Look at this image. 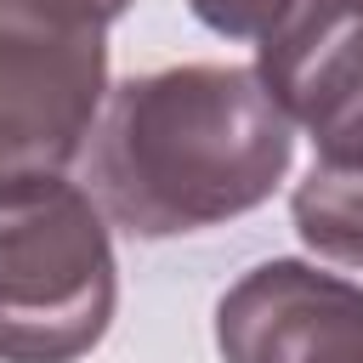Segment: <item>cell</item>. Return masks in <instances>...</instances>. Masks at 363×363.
<instances>
[{"instance_id":"6da1fadb","label":"cell","mask_w":363,"mask_h":363,"mask_svg":"<svg viewBox=\"0 0 363 363\" xmlns=\"http://www.w3.org/2000/svg\"><path fill=\"white\" fill-rule=\"evenodd\" d=\"M295 125L255 68L182 62L108 91L91 130V193L130 238L233 221L289 176Z\"/></svg>"},{"instance_id":"7a4b0ae2","label":"cell","mask_w":363,"mask_h":363,"mask_svg":"<svg viewBox=\"0 0 363 363\" xmlns=\"http://www.w3.org/2000/svg\"><path fill=\"white\" fill-rule=\"evenodd\" d=\"M102 204L68 176L0 187V363H79L113 323Z\"/></svg>"},{"instance_id":"3957f363","label":"cell","mask_w":363,"mask_h":363,"mask_svg":"<svg viewBox=\"0 0 363 363\" xmlns=\"http://www.w3.org/2000/svg\"><path fill=\"white\" fill-rule=\"evenodd\" d=\"M108 23L85 0H0V187L62 176L108 108Z\"/></svg>"},{"instance_id":"277c9868","label":"cell","mask_w":363,"mask_h":363,"mask_svg":"<svg viewBox=\"0 0 363 363\" xmlns=\"http://www.w3.org/2000/svg\"><path fill=\"white\" fill-rule=\"evenodd\" d=\"M255 74L329 164H363V0H289Z\"/></svg>"},{"instance_id":"5b68a950","label":"cell","mask_w":363,"mask_h":363,"mask_svg":"<svg viewBox=\"0 0 363 363\" xmlns=\"http://www.w3.org/2000/svg\"><path fill=\"white\" fill-rule=\"evenodd\" d=\"M216 352L221 363H363V284L272 255L216 301Z\"/></svg>"},{"instance_id":"8992f818","label":"cell","mask_w":363,"mask_h":363,"mask_svg":"<svg viewBox=\"0 0 363 363\" xmlns=\"http://www.w3.org/2000/svg\"><path fill=\"white\" fill-rule=\"evenodd\" d=\"M295 233L312 255L363 267V164H329L318 159L295 193H289Z\"/></svg>"},{"instance_id":"52a82bcc","label":"cell","mask_w":363,"mask_h":363,"mask_svg":"<svg viewBox=\"0 0 363 363\" xmlns=\"http://www.w3.org/2000/svg\"><path fill=\"white\" fill-rule=\"evenodd\" d=\"M284 6L289 0H187V11L210 34H227V40H261L284 17Z\"/></svg>"},{"instance_id":"ba28073f","label":"cell","mask_w":363,"mask_h":363,"mask_svg":"<svg viewBox=\"0 0 363 363\" xmlns=\"http://www.w3.org/2000/svg\"><path fill=\"white\" fill-rule=\"evenodd\" d=\"M85 6H91V11L102 17V23H113V17H125V11L136 6V0H85Z\"/></svg>"}]
</instances>
